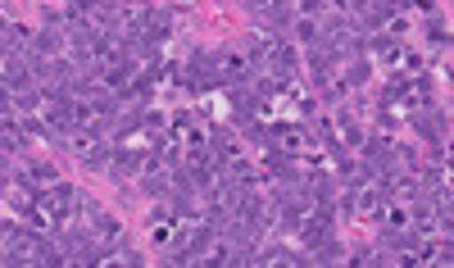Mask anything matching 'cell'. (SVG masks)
Wrapping results in <instances>:
<instances>
[{"instance_id":"3","label":"cell","mask_w":454,"mask_h":268,"mask_svg":"<svg viewBox=\"0 0 454 268\" xmlns=\"http://www.w3.org/2000/svg\"><path fill=\"white\" fill-rule=\"evenodd\" d=\"M269 141L282 150L286 160H305L314 146H323V137L309 132L305 123H273V128H269Z\"/></svg>"},{"instance_id":"1","label":"cell","mask_w":454,"mask_h":268,"mask_svg":"<svg viewBox=\"0 0 454 268\" xmlns=\"http://www.w3.org/2000/svg\"><path fill=\"white\" fill-rule=\"evenodd\" d=\"M372 59L382 64L387 78H423V55L413 42H395V36H382V32H372Z\"/></svg>"},{"instance_id":"2","label":"cell","mask_w":454,"mask_h":268,"mask_svg":"<svg viewBox=\"0 0 454 268\" xmlns=\"http://www.w3.org/2000/svg\"><path fill=\"white\" fill-rule=\"evenodd\" d=\"M214 64H218V83L223 87H254V78H259V59H254V46L250 42L223 46L214 55Z\"/></svg>"},{"instance_id":"5","label":"cell","mask_w":454,"mask_h":268,"mask_svg":"<svg viewBox=\"0 0 454 268\" xmlns=\"http://www.w3.org/2000/svg\"><path fill=\"white\" fill-rule=\"evenodd\" d=\"M32 46H36V36L23 23H5V51L10 55H32Z\"/></svg>"},{"instance_id":"4","label":"cell","mask_w":454,"mask_h":268,"mask_svg":"<svg viewBox=\"0 0 454 268\" xmlns=\"http://www.w3.org/2000/svg\"><path fill=\"white\" fill-rule=\"evenodd\" d=\"M377 223H382V237L387 241L413 237V201L409 196H387L382 209H377Z\"/></svg>"},{"instance_id":"6","label":"cell","mask_w":454,"mask_h":268,"mask_svg":"<svg viewBox=\"0 0 454 268\" xmlns=\"http://www.w3.org/2000/svg\"><path fill=\"white\" fill-rule=\"evenodd\" d=\"M391 5H400V10H413V5H419V0H391Z\"/></svg>"}]
</instances>
